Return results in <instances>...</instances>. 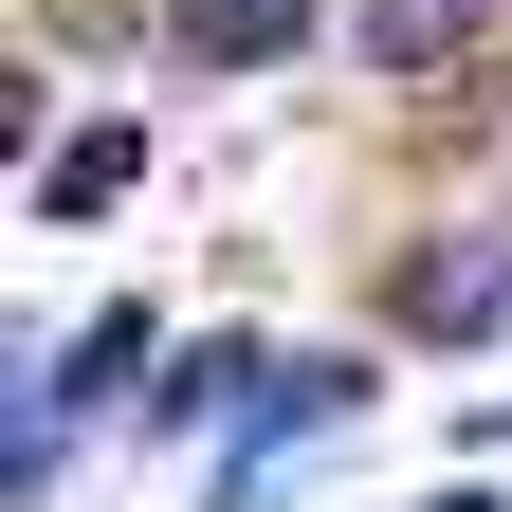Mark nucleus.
Masks as SVG:
<instances>
[{
  "label": "nucleus",
  "instance_id": "nucleus-1",
  "mask_svg": "<svg viewBox=\"0 0 512 512\" xmlns=\"http://www.w3.org/2000/svg\"><path fill=\"white\" fill-rule=\"evenodd\" d=\"M384 311H403L421 348H494V330H512V238H439V256H403V293H384Z\"/></svg>",
  "mask_w": 512,
  "mask_h": 512
},
{
  "label": "nucleus",
  "instance_id": "nucleus-2",
  "mask_svg": "<svg viewBox=\"0 0 512 512\" xmlns=\"http://www.w3.org/2000/svg\"><path fill=\"white\" fill-rule=\"evenodd\" d=\"M476 37H494V0H366V19H348L366 74H458Z\"/></svg>",
  "mask_w": 512,
  "mask_h": 512
},
{
  "label": "nucleus",
  "instance_id": "nucleus-3",
  "mask_svg": "<svg viewBox=\"0 0 512 512\" xmlns=\"http://www.w3.org/2000/svg\"><path fill=\"white\" fill-rule=\"evenodd\" d=\"M165 37L202 55V74H256V55H293V37H311V0H183Z\"/></svg>",
  "mask_w": 512,
  "mask_h": 512
},
{
  "label": "nucleus",
  "instance_id": "nucleus-4",
  "mask_svg": "<svg viewBox=\"0 0 512 512\" xmlns=\"http://www.w3.org/2000/svg\"><path fill=\"white\" fill-rule=\"evenodd\" d=\"M147 183V128H74V165H37V220H110Z\"/></svg>",
  "mask_w": 512,
  "mask_h": 512
},
{
  "label": "nucleus",
  "instance_id": "nucleus-5",
  "mask_svg": "<svg viewBox=\"0 0 512 512\" xmlns=\"http://www.w3.org/2000/svg\"><path fill=\"white\" fill-rule=\"evenodd\" d=\"M238 384H275V366H256V348H183V366H165V421H220Z\"/></svg>",
  "mask_w": 512,
  "mask_h": 512
}]
</instances>
